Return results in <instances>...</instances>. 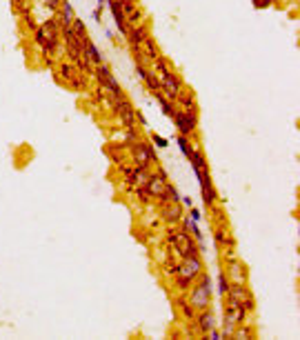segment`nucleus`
Wrapping results in <instances>:
<instances>
[{"instance_id": "obj_19", "label": "nucleus", "mask_w": 300, "mask_h": 340, "mask_svg": "<svg viewBox=\"0 0 300 340\" xmlns=\"http://www.w3.org/2000/svg\"><path fill=\"white\" fill-rule=\"evenodd\" d=\"M229 278H227V273H220V276H218V289H220V293H225L227 296V291H229Z\"/></svg>"}, {"instance_id": "obj_8", "label": "nucleus", "mask_w": 300, "mask_h": 340, "mask_svg": "<svg viewBox=\"0 0 300 340\" xmlns=\"http://www.w3.org/2000/svg\"><path fill=\"white\" fill-rule=\"evenodd\" d=\"M196 173H198V178H200V187H202V198H205V203L209 204V207H216L218 194H216V189H214V185H211L209 171H207V165L202 169H198Z\"/></svg>"}, {"instance_id": "obj_14", "label": "nucleus", "mask_w": 300, "mask_h": 340, "mask_svg": "<svg viewBox=\"0 0 300 340\" xmlns=\"http://www.w3.org/2000/svg\"><path fill=\"white\" fill-rule=\"evenodd\" d=\"M60 5H63V11H60V18H58V22H60V27H69V25H71V22L76 20V16H74V9H71V5H69V0H63Z\"/></svg>"}, {"instance_id": "obj_24", "label": "nucleus", "mask_w": 300, "mask_h": 340, "mask_svg": "<svg viewBox=\"0 0 300 340\" xmlns=\"http://www.w3.org/2000/svg\"><path fill=\"white\" fill-rule=\"evenodd\" d=\"M153 140H156V145H158V147H167V140H165V138L153 136Z\"/></svg>"}, {"instance_id": "obj_20", "label": "nucleus", "mask_w": 300, "mask_h": 340, "mask_svg": "<svg viewBox=\"0 0 300 340\" xmlns=\"http://www.w3.org/2000/svg\"><path fill=\"white\" fill-rule=\"evenodd\" d=\"M165 272H167L169 276H176V273H178V262H176L174 258H169L167 265H165Z\"/></svg>"}, {"instance_id": "obj_15", "label": "nucleus", "mask_w": 300, "mask_h": 340, "mask_svg": "<svg viewBox=\"0 0 300 340\" xmlns=\"http://www.w3.org/2000/svg\"><path fill=\"white\" fill-rule=\"evenodd\" d=\"M158 203L160 204H165V203H178V191H176L171 185H167V187H165V191L158 196Z\"/></svg>"}, {"instance_id": "obj_16", "label": "nucleus", "mask_w": 300, "mask_h": 340, "mask_svg": "<svg viewBox=\"0 0 300 340\" xmlns=\"http://www.w3.org/2000/svg\"><path fill=\"white\" fill-rule=\"evenodd\" d=\"M216 242H218V245H222V247H233V238L229 236V231H225L222 227L216 231Z\"/></svg>"}, {"instance_id": "obj_10", "label": "nucleus", "mask_w": 300, "mask_h": 340, "mask_svg": "<svg viewBox=\"0 0 300 340\" xmlns=\"http://www.w3.org/2000/svg\"><path fill=\"white\" fill-rule=\"evenodd\" d=\"M245 314H247V311H245L240 305H236L233 300H229L227 307H225V323L236 324V327H238V324L245 323Z\"/></svg>"}, {"instance_id": "obj_2", "label": "nucleus", "mask_w": 300, "mask_h": 340, "mask_svg": "<svg viewBox=\"0 0 300 340\" xmlns=\"http://www.w3.org/2000/svg\"><path fill=\"white\" fill-rule=\"evenodd\" d=\"M167 242L174 247V254H178L180 258H194L200 256V249H198V242L191 234H187L184 229H171L167 231Z\"/></svg>"}, {"instance_id": "obj_5", "label": "nucleus", "mask_w": 300, "mask_h": 340, "mask_svg": "<svg viewBox=\"0 0 300 340\" xmlns=\"http://www.w3.org/2000/svg\"><path fill=\"white\" fill-rule=\"evenodd\" d=\"M132 162L142 169H149L151 165L158 162V156H156V152H153V147L149 145V142L136 140L132 145Z\"/></svg>"}, {"instance_id": "obj_9", "label": "nucleus", "mask_w": 300, "mask_h": 340, "mask_svg": "<svg viewBox=\"0 0 300 340\" xmlns=\"http://www.w3.org/2000/svg\"><path fill=\"white\" fill-rule=\"evenodd\" d=\"M160 216H163V220L169 222V225H178L180 220H183V209L178 207V203H165V204H160Z\"/></svg>"}, {"instance_id": "obj_3", "label": "nucleus", "mask_w": 300, "mask_h": 340, "mask_svg": "<svg viewBox=\"0 0 300 340\" xmlns=\"http://www.w3.org/2000/svg\"><path fill=\"white\" fill-rule=\"evenodd\" d=\"M200 273H202V260H200V256L183 258V260L178 262V273H176V285H178V289H189Z\"/></svg>"}, {"instance_id": "obj_21", "label": "nucleus", "mask_w": 300, "mask_h": 340, "mask_svg": "<svg viewBox=\"0 0 300 340\" xmlns=\"http://www.w3.org/2000/svg\"><path fill=\"white\" fill-rule=\"evenodd\" d=\"M233 334H236V338H249V336H251V331H249L247 327H240V324H238V329L233 331Z\"/></svg>"}, {"instance_id": "obj_1", "label": "nucleus", "mask_w": 300, "mask_h": 340, "mask_svg": "<svg viewBox=\"0 0 300 340\" xmlns=\"http://www.w3.org/2000/svg\"><path fill=\"white\" fill-rule=\"evenodd\" d=\"M60 27L58 18H49L45 25L36 27V42L38 47L42 49L45 53H51V56H58V49H60Z\"/></svg>"}, {"instance_id": "obj_7", "label": "nucleus", "mask_w": 300, "mask_h": 340, "mask_svg": "<svg viewBox=\"0 0 300 340\" xmlns=\"http://www.w3.org/2000/svg\"><path fill=\"white\" fill-rule=\"evenodd\" d=\"M227 296H229V300H233L236 305H240L245 311H251V309H253V296H251V291L247 289V285L232 283V285H229Z\"/></svg>"}, {"instance_id": "obj_22", "label": "nucleus", "mask_w": 300, "mask_h": 340, "mask_svg": "<svg viewBox=\"0 0 300 340\" xmlns=\"http://www.w3.org/2000/svg\"><path fill=\"white\" fill-rule=\"evenodd\" d=\"M42 2L47 5V9L56 11V9H58V7H60V2H63V0H42Z\"/></svg>"}, {"instance_id": "obj_25", "label": "nucleus", "mask_w": 300, "mask_h": 340, "mask_svg": "<svg viewBox=\"0 0 300 340\" xmlns=\"http://www.w3.org/2000/svg\"><path fill=\"white\" fill-rule=\"evenodd\" d=\"M198 218H200V214L194 209V211H191V220H198Z\"/></svg>"}, {"instance_id": "obj_4", "label": "nucleus", "mask_w": 300, "mask_h": 340, "mask_svg": "<svg viewBox=\"0 0 300 340\" xmlns=\"http://www.w3.org/2000/svg\"><path fill=\"white\" fill-rule=\"evenodd\" d=\"M198 280L200 283L196 285L194 291H191L189 305L196 311H202V309H207L211 303V280H209V276H202V273L198 276Z\"/></svg>"}, {"instance_id": "obj_12", "label": "nucleus", "mask_w": 300, "mask_h": 340, "mask_svg": "<svg viewBox=\"0 0 300 340\" xmlns=\"http://www.w3.org/2000/svg\"><path fill=\"white\" fill-rule=\"evenodd\" d=\"M229 283H236V285H245L247 283V273H245V267H242L238 260H229Z\"/></svg>"}, {"instance_id": "obj_23", "label": "nucleus", "mask_w": 300, "mask_h": 340, "mask_svg": "<svg viewBox=\"0 0 300 340\" xmlns=\"http://www.w3.org/2000/svg\"><path fill=\"white\" fill-rule=\"evenodd\" d=\"M253 5L256 7H269L271 5V0H253Z\"/></svg>"}, {"instance_id": "obj_13", "label": "nucleus", "mask_w": 300, "mask_h": 340, "mask_svg": "<svg viewBox=\"0 0 300 340\" xmlns=\"http://www.w3.org/2000/svg\"><path fill=\"white\" fill-rule=\"evenodd\" d=\"M194 320L198 323V329L202 331V334H209L211 329H216V320H214V316L209 314V309H202V311H198Z\"/></svg>"}, {"instance_id": "obj_17", "label": "nucleus", "mask_w": 300, "mask_h": 340, "mask_svg": "<svg viewBox=\"0 0 300 340\" xmlns=\"http://www.w3.org/2000/svg\"><path fill=\"white\" fill-rule=\"evenodd\" d=\"M178 307L183 309V314H184V318H187V320H194V318H196V314H198V311H196V309L191 307V305L187 303L184 298H180V300H178Z\"/></svg>"}, {"instance_id": "obj_11", "label": "nucleus", "mask_w": 300, "mask_h": 340, "mask_svg": "<svg viewBox=\"0 0 300 340\" xmlns=\"http://www.w3.org/2000/svg\"><path fill=\"white\" fill-rule=\"evenodd\" d=\"M127 36H129V42H132V47L138 49L142 42L149 38V29L145 25H133L132 29H127Z\"/></svg>"}, {"instance_id": "obj_18", "label": "nucleus", "mask_w": 300, "mask_h": 340, "mask_svg": "<svg viewBox=\"0 0 300 340\" xmlns=\"http://www.w3.org/2000/svg\"><path fill=\"white\" fill-rule=\"evenodd\" d=\"M133 191H136V196H138V200H140L142 204H147V203H151V191H149L147 189V185H145V187H138V189H133Z\"/></svg>"}, {"instance_id": "obj_6", "label": "nucleus", "mask_w": 300, "mask_h": 340, "mask_svg": "<svg viewBox=\"0 0 300 340\" xmlns=\"http://www.w3.org/2000/svg\"><path fill=\"white\" fill-rule=\"evenodd\" d=\"M178 127V131L183 136H191L196 131V125H198V111H184V109H176V114L171 116Z\"/></svg>"}]
</instances>
